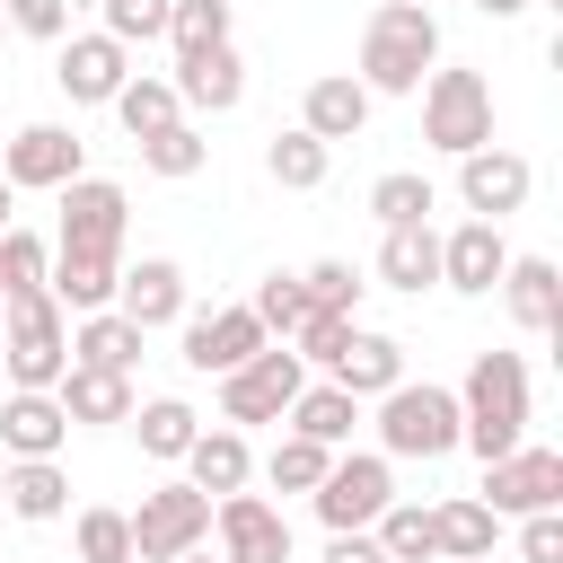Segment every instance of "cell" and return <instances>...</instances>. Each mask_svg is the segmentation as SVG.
Returning <instances> with one entry per match:
<instances>
[{
	"mask_svg": "<svg viewBox=\"0 0 563 563\" xmlns=\"http://www.w3.org/2000/svg\"><path fill=\"white\" fill-rule=\"evenodd\" d=\"M431 70H440V18L413 9V0H378L369 26H361V62H352V79L369 88V106L378 97H422Z\"/></svg>",
	"mask_w": 563,
	"mask_h": 563,
	"instance_id": "1",
	"label": "cell"
},
{
	"mask_svg": "<svg viewBox=\"0 0 563 563\" xmlns=\"http://www.w3.org/2000/svg\"><path fill=\"white\" fill-rule=\"evenodd\" d=\"M528 361L519 352H475L466 361V387H457V449H475L484 466L510 457L528 440Z\"/></svg>",
	"mask_w": 563,
	"mask_h": 563,
	"instance_id": "2",
	"label": "cell"
},
{
	"mask_svg": "<svg viewBox=\"0 0 563 563\" xmlns=\"http://www.w3.org/2000/svg\"><path fill=\"white\" fill-rule=\"evenodd\" d=\"M0 369H9V387H62L70 317L53 308V290H9L0 299Z\"/></svg>",
	"mask_w": 563,
	"mask_h": 563,
	"instance_id": "3",
	"label": "cell"
},
{
	"mask_svg": "<svg viewBox=\"0 0 563 563\" xmlns=\"http://www.w3.org/2000/svg\"><path fill=\"white\" fill-rule=\"evenodd\" d=\"M378 457H449L457 449V387H440V378H396L387 396H378Z\"/></svg>",
	"mask_w": 563,
	"mask_h": 563,
	"instance_id": "4",
	"label": "cell"
},
{
	"mask_svg": "<svg viewBox=\"0 0 563 563\" xmlns=\"http://www.w3.org/2000/svg\"><path fill=\"white\" fill-rule=\"evenodd\" d=\"M422 141H431L440 158L484 150V141H493V79L466 70V62H440V70L422 79Z\"/></svg>",
	"mask_w": 563,
	"mask_h": 563,
	"instance_id": "5",
	"label": "cell"
},
{
	"mask_svg": "<svg viewBox=\"0 0 563 563\" xmlns=\"http://www.w3.org/2000/svg\"><path fill=\"white\" fill-rule=\"evenodd\" d=\"M387 501H396V457H378V449H334L325 484L308 493V510H317V528H325V537L369 528Z\"/></svg>",
	"mask_w": 563,
	"mask_h": 563,
	"instance_id": "6",
	"label": "cell"
},
{
	"mask_svg": "<svg viewBox=\"0 0 563 563\" xmlns=\"http://www.w3.org/2000/svg\"><path fill=\"white\" fill-rule=\"evenodd\" d=\"M123 519H132V563H176V554L211 545V493H194L185 475L150 484L141 510H123Z\"/></svg>",
	"mask_w": 563,
	"mask_h": 563,
	"instance_id": "7",
	"label": "cell"
},
{
	"mask_svg": "<svg viewBox=\"0 0 563 563\" xmlns=\"http://www.w3.org/2000/svg\"><path fill=\"white\" fill-rule=\"evenodd\" d=\"M299 387H308V361H299L290 343H264L246 369L220 378V422H229V431H246V422H282Z\"/></svg>",
	"mask_w": 563,
	"mask_h": 563,
	"instance_id": "8",
	"label": "cell"
},
{
	"mask_svg": "<svg viewBox=\"0 0 563 563\" xmlns=\"http://www.w3.org/2000/svg\"><path fill=\"white\" fill-rule=\"evenodd\" d=\"M0 176L9 194H62L70 176H88V141L70 123H18L0 141Z\"/></svg>",
	"mask_w": 563,
	"mask_h": 563,
	"instance_id": "9",
	"label": "cell"
},
{
	"mask_svg": "<svg viewBox=\"0 0 563 563\" xmlns=\"http://www.w3.org/2000/svg\"><path fill=\"white\" fill-rule=\"evenodd\" d=\"M123 229H132V194L114 176H70L62 185V229H53L62 255H123Z\"/></svg>",
	"mask_w": 563,
	"mask_h": 563,
	"instance_id": "10",
	"label": "cell"
},
{
	"mask_svg": "<svg viewBox=\"0 0 563 563\" xmlns=\"http://www.w3.org/2000/svg\"><path fill=\"white\" fill-rule=\"evenodd\" d=\"M493 519H537V510H563V449H537L519 440L510 457L484 466V493H475Z\"/></svg>",
	"mask_w": 563,
	"mask_h": 563,
	"instance_id": "11",
	"label": "cell"
},
{
	"mask_svg": "<svg viewBox=\"0 0 563 563\" xmlns=\"http://www.w3.org/2000/svg\"><path fill=\"white\" fill-rule=\"evenodd\" d=\"M176 325H185V369H202V378H229V369H246V361L273 343L246 299H229V308H185Z\"/></svg>",
	"mask_w": 563,
	"mask_h": 563,
	"instance_id": "12",
	"label": "cell"
},
{
	"mask_svg": "<svg viewBox=\"0 0 563 563\" xmlns=\"http://www.w3.org/2000/svg\"><path fill=\"white\" fill-rule=\"evenodd\" d=\"M528 194H537V167L519 158V150H501V141H484V150H466L457 158V202H466V220H510V211H528Z\"/></svg>",
	"mask_w": 563,
	"mask_h": 563,
	"instance_id": "13",
	"label": "cell"
},
{
	"mask_svg": "<svg viewBox=\"0 0 563 563\" xmlns=\"http://www.w3.org/2000/svg\"><path fill=\"white\" fill-rule=\"evenodd\" d=\"M211 537H220V563H290V519L264 493L211 501Z\"/></svg>",
	"mask_w": 563,
	"mask_h": 563,
	"instance_id": "14",
	"label": "cell"
},
{
	"mask_svg": "<svg viewBox=\"0 0 563 563\" xmlns=\"http://www.w3.org/2000/svg\"><path fill=\"white\" fill-rule=\"evenodd\" d=\"M132 79V53L114 44V35H62V53H53V88L70 97V106H114V88Z\"/></svg>",
	"mask_w": 563,
	"mask_h": 563,
	"instance_id": "15",
	"label": "cell"
},
{
	"mask_svg": "<svg viewBox=\"0 0 563 563\" xmlns=\"http://www.w3.org/2000/svg\"><path fill=\"white\" fill-rule=\"evenodd\" d=\"M501 273H510V238H501L493 220H457V229L440 238V290H457V299H493Z\"/></svg>",
	"mask_w": 563,
	"mask_h": 563,
	"instance_id": "16",
	"label": "cell"
},
{
	"mask_svg": "<svg viewBox=\"0 0 563 563\" xmlns=\"http://www.w3.org/2000/svg\"><path fill=\"white\" fill-rule=\"evenodd\" d=\"M185 308H194V290H185V264H176V255H141V264H123V282H114V317H123V325L158 334V325H176Z\"/></svg>",
	"mask_w": 563,
	"mask_h": 563,
	"instance_id": "17",
	"label": "cell"
},
{
	"mask_svg": "<svg viewBox=\"0 0 563 563\" xmlns=\"http://www.w3.org/2000/svg\"><path fill=\"white\" fill-rule=\"evenodd\" d=\"M167 88H176V106H185V114H238V106H246V62H238V44L176 53Z\"/></svg>",
	"mask_w": 563,
	"mask_h": 563,
	"instance_id": "18",
	"label": "cell"
},
{
	"mask_svg": "<svg viewBox=\"0 0 563 563\" xmlns=\"http://www.w3.org/2000/svg\"><path fill=\"white\" fill-rule=\"evenodd\" d=\"M0 449L9 457H62L70 449V413L53 387H9L0 396Z\"/></svg>",
	"mask_w": 563,
	"mask_h": 563,
	"instance_id": "19",
	"label": "cell"
},
{
	"mask_svg": "<svg viewBox=\"0 0 563 563\" xmlns=\"http://www.w3.org/2000/svg\"><path fill=\"white\" fill-rule=\"evenodd\" d=\"M176 466H185V484H194V493H211V501H229V493H246V484H255V449H246V431H229V422L194 431V449H185Z\"/></svg>",
	"mask_w": 563,
	"mask_h": 563,
	"instance_id": "20",
	"label": "cell"
},
{
	"mask_svg": "<svg viewBox=\"0 0 563 563\" xmlns=\"http://www.w3.org/2000/svg\"><path fill=\"white\" fill-rule=\"evenodd\" d=\"M0 510L26 519V528L70 519V466H62V457H9V475H0Z\"/></svg>",
	"mask_w": 563,
	"mask_h": 563,
	"instance_id": "21",
	"label": "cell"
},
{
	"mask_svg": "<svg viewBox=\"0 0 563 563\" xmlns=\"http://www.w3.org/2000/svg\"><path fill=\"white\" fill-rule=\"evenodd\" d=\"M299 132H317L325 150H334V141H361V132H369V88H361L352 70L308 79V97H299Z\"/></svg>",
	"mask_w": 563,
	"mask_h": 563,
	"instance_id": "22",
	"label": "cell"
},
{
	"mask_svg": "<svg viewBox=\"0 0 563 563\" xmlns=\"http://www.w3.org/2000/svg\"><path fill=\"white\" fill-rule=\"evenodd\" d=\"M501 308H510L519 334H554V317H563V273H554V255H510Z\"/></svg>",
	"mask_w": 563,
	"mask_h": 563,
	"instance_id": "23",
	"label": "cell"
},
{
	"mask_svg": "<svg viewBox=\"0 0 563 563\" xmlns=\"http://www.w3.org/2000/svg\"><path fill=\"white\" fill-rule=\"evenodd\" d=\"M343 396H361V405H378L396 378H405V343L396 334H369V325H352V343L334 352V369H325Z\"/></svg>",
	"mask_w": 563,
	"mask_h": 563,
	"instance_id": "24",
	"label": "cell"
},
{
	"mask_svg": "<svg viewBox=\"0 0 563 563\" xmlns=\"http://www.w3.org/2000/svg\"><path fill=\"white\" fill-rule=\"evenodd\" d=\"M53 396H62L70 431H106V422H132V405H141L123 369H79V361L62 369V387H53Z\"/></svg>",
	"mask_w": 563,
	"mask_h": 563,
	"instance_id": "25",
	"label": "cell"
},
{
	"mask_svg": "<svg viewBox=\"0 0 563 563\" xmlns=\"http://www.w3.org/2000/svg\"><path fill=\"white\" fill-rule=\"evenodd\" d=\"M114 282H123V255H62V246H53L44 290H53L62 317H97V308H114Z\"/></svg>",
	"mask_w": 563,
	"mask_h": 563,
	"instance_id": "26",
	"label": "cell"
},
{
	"mask_svg": "<svg viewBox=\"0 0 563 563\" xmlns=\"http://www.w3.org/2000/svg\"><path fill=\"white\" fill-rule=\"evenodd\" d=\"M299 440H317V449H352V431H361V396H343L334 378H308L299 396H290V413H282Z\"/></svg>",
	"mask_w": 563,
	"mask_h": 563,
	"instance_id": "27",
	"label": "cell"
},
{
	"mask_svg": "<svg viewBox=\"0 0 563 563\" xmlns=\"http://www.w3.org/2000/svg\"><path fill=\"white\" fill-rule=\"evenodd\" d=\"M431 537H440V563H493L501 519L475 493H449V501H431Z\"/></svg>",
	"mask_w": 563,
	"mask_h": 563,
	"instance_id": "28",
	"label": "cell"
},
{
	"mask_svg": "<svg viewBox=\"0 0 563 563\" xmlns=\"http://www.w3.org/2000/svg\"><path fill=\"white\" fill-rule=\"evenodd\" d=\"M378 282L422 299V290L440 282V229H431V220H413V229H387V238H378Z\"/></svg>",
	"mask_w": 563,
	"mask_h": 563,
	"instance_id": "29",
	"label": "cell"
},
{
	"mask_svg": "<svg viewBox=\"0 0 563 563\" xmlns=\"http://www.w3.org/2000/svg\"><path fill=\"white\" fill-rule=\"evenodd\" d=\"M141 343H150V334H141V325H123L114 308H97V317H70V361H79V369H123V378H132Z\"/></svg>",
	"mask_w": 563,
	"mask_h": 563,
	"instance_id": "30",
	"label": "cell"
},
{
	"mask_svg": "<svg viewBox=\"0 0 563 563\" xmlns=\"http://www.w3.org/2000/svg\"><path fill=\"white\" fill-rule=\"evenodd\" d=\"M264 176H273L282 194H317V185L334 176V150H325L317 132H299V123H290V132H273V141H264Z\"/></svg>",
	"mask_w": 563,
	"mask_h": 563,
	"instance_id": "31",
	"label": "cell"
},
{
	"mask_svg": "<svg viewBox=\"0 0 563 563\" xmlns=\"http://www.w3.org/2000/svg\"><path fill=\"white\" fill-rule=\"evenodd\" d=\"M114 123H123L132 141H150V132H167V123H185V106H176V88H167V70H132V79L114 88Z\"/></svg>",
	"mask_w": 563,
	"mask_h": 563,
	"instance_id": "32",
	"label": "cell"
},
{
	"mask_svg": "<svg viewBox=\"0 0 563 563\" xmlns=\"http://www.w3.org/2000/svg\"><path fill=\"white\" fill-rule=\"evenodd\" d=\"M132 431H141V457H158V466H176V457L194 449V431H202V413H194L185 396H150V405H132Z\"/></svg>",
	"mask_w": 563,
	"mask_h": 563,
	"instance_id": "33",
	"label": "cell"
},
{
	"mask_svg": "<svg viewBox=\"0 0 563 563\" xmlns=\"http://www.w3.org/2000/svg\"><path fill=\"white\" fill-rule=\"evenodd\" d=\"M431 211H440V194H431L422 167H387V176L369 185V220H378V229H413V220H431Z\"/></svg>",
	"mask_w": 563,
	"mask_h": 563,
	"instance_id": "34",
	"label": "cell"
},
{
	"mask_svg": "<svg viewBox=\"0 0 563 563\" xmlns=\"http://www.w3.org/2000/svg\"><path fill=\"white\" fill-rule=\"evenodd\" d=\"M369 537H378L387 563H440V537H431V510H422V501H387V510L369 519Z\"/></svg>",
	"mask_w": 563,
	"mask_h": 563,
	"instance_id": "35",
	"label": "cell"
},
{
	"mask_svg": "<svg viewBox=\"0 0 563 563\" xmlns=\"http://www.w3.org/2000/svg\"><path fill=\"white\" fill-rule=\"evenodd\" d=\"M202 158H211V141H202V123H194V114L141 141V167H150V176H167V185H185V176H202Z\"/></svg>",
	"mask_w": 563,
	"mask_h": 563,
	"instance_id": "36",
	"label": "cell"
},
{
	"mask_svg": "<svg viewBox=\"0 0 563 563\" xmlns=\"http://www.w3.org/2000/svg\"><path fill=\"white\" fill-rule=\"evenodd\" d=\"M167 44H176V53L238 44V9H229V0H176V9H167Z\"/></svg>",
	"mask_w": 563,
	"mask_h": 563,
	"instance_id": "37",
	"label": "cell"
},
{
	"mask_svg": "<svg viewBox=\"0 0 563 563\" xmlns=\"http://www.w3.org/2000/svg\"><path fill=\"white\" fill-rule=\"evenodd\" d=\"M361 290H369V282H361L343 255H317V264L299 273V299H308L317 317H361Z\"/></svg>",
	"mask_w": 563,
	"mask_h": 563,
	"instance_id": "38",
	"label": "cell"
},
{
	"mask_svg": "<svg viewBox=\"0 0 563 563\" xmlns=\"http://www.w3.org/2000/svg\"><path fill=\"white\" fill-rule=\"evenodd\" d=\"M325 466H334V449H317V440L282 431V440H273V457H264V484H273V493H317V484H325Z\"/></svg>",
	"mask_w": 563,
	"mask_h": 563,
	"instance_id": "39",
	"label": "cell"
},
{
	"mask_svg": "<svg viewBox=\"0 0 563 563\" xmlns=\"http://www.w3.org/2000/svg\"><path fill=\"white\" fill-rule=\"evenodd\" d=\"M246 308H255V325H264L273 343H290V334L308 325V299H299V273H264Z\"/></svg>",
	"mask_w": 563,
	"mask_h": 563,
	"instance_id": "40",
	"label": "cell"
},
{
	"mask_svg": "<svg viewBox=\"0 0 563 563\" xmlns=\"http://www.w3.org/2000/svg\"><path fill=\"white\" fill-rule=\"evenodd\" d=\"M97 9H106L97 35H114V44L132 53V44H167V9H176V0H97Z\"/></svg>",
	"mask_w": 563,
	"mask_h": 563,
	"instance_id": "41",
	"label": "cell"
},
{
	"mask_svg": "<svg viewBox=\"0 0 563 563\" xmlns=\"http://www.w3.org/2000/svg\"><path fill=\"white\" fill-rule=\"evenodd\" d=\"M70 545H79V563H132V519L123 510H79Z\"/></svg>",
	"mask_w": 563,
	"mask_h": 563,
	"instance_id": "42",
	"label": "cell"
},
{
	"mask_svg": "<svg viewBox=\"0 0 563 563\" xmlns=\"http://www.w3.org/2000/svg\"><path fill=\"white\" fill-rule=\"evenodd\" d=\"M44 273H53V246L35 229H0V299L9 290H44Z\"/></svg>",
	"mask_w": 563,
	"mask_h": 563,
	"instance_id": "43",
	"label": "cell"
},
{
	"mask_svg": "<svg viewBox=\"0 0 563 563\" xmlns=\"http://www.w3.org/2000/svg\"><path fill=\"white\" fill-rule=\"evenodd\" d=\"M70 9L79 0H0V26L9 35H35V44H62L70 35Z\"/></svg>",
	"mask_w": 563,
	"mask_h": 563,
	"instance_id": "44",
	"label": "cell"
},
{
	"mask_svg": "<svg viewBox=\"0 0 563 563\" xmlns=\"http://www.w3.org/2000/svg\"><path fill=\"white\" fill-rule=\"evenodd\" d=\"M352 325H361V317H317V308H308V325L290 334V352H299L308 369H334V352L352 343Z\"/></svg>",
	"mask_w": 563,
	"mask_h": 563,
	"instance_id": "45",
	"label": "cell"
},
{
	"mask_svg": "<svg viewBox=\"0 0 563 563\" xmlns=\"http://www.w3.org/2000/svg\"><path fill=\"white\" fill-rule=\"evenodd\" d=\"M519 563H563V510L519 519Z\"/></svg>",
	"mask_w": 563,
	"mask_h": 563,
	"instance_id": "46",
	"label": "cell"
},
{
	"mask_svg": "<svg viewBox=\"0 0 563 563\" xmlns=\"http://www.w3.org/2000/svg\"><path fill=\"white\" fill-rule=\"evenodd\" d=\"M325 563H387V554H378L369 528H352V537H325Z\"/></svg>",
	"mask_w": 563,
	"mask_h": 563,
	"instance_id": "47",
	"label": "cell"
},
{
	"mask_svg": "<svg viewBox=\"0 0 563 563\" xmlns=\"http://www.w3.org/2000/svg\"><path fill=\"white\" fill-rule=\"evenodd\" d=\"M484 18H519V9H537V0H475Z\"/></svg>",
	"mask_w": 563,
	"mask_h": 563,
	"instance_id": "48",
	"label": "cell"
},
{
	"mask_svg": "<svg viewBox=\"0 0 563 563\" xmlns=\"http://www.w3.org/2000/svg\"><path fill=\"white\" fill-rule=\"evenodd\" d=\"M0 229H18V194H9V176H0Z\"/></svg>",
	"mask_w": 563,
	"mask_h": 563,
	"instance_id": "49",
	"label": "cell"
},
{
	"mask_svg": "<svg viewBox=\"0 0 563 563\" xmlns=\"http://www.w3.org/2000/svg\"><path fill=\"white\" fill-rule=\"evenodd\" d=\"M176 563H220V554H211V545H194V554H176Z\"/></svg>",
	"mask_w": 563,
	"mask_h": 563,
	"instance_id": "50",
	"label": "cell"
},
{
	"mask_svg": "<svg viewBox=\"0 0 563 563\" xmlns=\"http://www.w3.org/2000/svg\"><path fill=\"white\" fill-rule=\"evenodd\" d=\"M0 53H9V26H0Z\"/></svg>",
	"mask_w": 563,
	"mask_h": 563,
	"instance_id": "51",
	"label": "cell"
},
{
	"mask_svg": "<svg viewBox=\"0 0 563 563\" xmlns=\"http://www.w3.org/2000/svg\"><path fill=\"white\" fill-rule=\"evenodd\" d=\"M413 9H431V0H413Z\"/></svg>",
	"mask_w": 563,
	"mask_h": 563,
	"instance_id": "52",
	"label": "cell"
},
{
	"mask_svg": "<svg viewBox=\"0 0 563 563\" xmlns=\"http://www.w3.org/2000/svg\"><path fill=\"white\" fill-rule=\"evenodd\" d=\"M0 519H9V510H0Z\"/></svg>",
	"mask_w": 563,
	"mask_h": 563,
	"instance_id": "53",
	"label": "cell"
}]
</instances>
